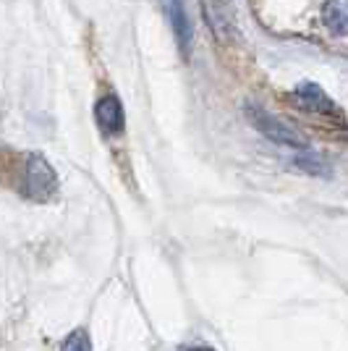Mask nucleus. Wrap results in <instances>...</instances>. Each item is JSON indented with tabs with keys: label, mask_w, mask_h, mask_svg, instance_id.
<instances>
[{
	"label": "nucleus",
	"mask_w": 348,
	"mask_h": 351,
	"mask_svg": "<svg viewBox=\"0 0 348 351\" xmlns=\"http://www.w3.org/2000/svg\"><path fill=\"white\" fill-rule=\"evenodd\" d=\"M95 121L105 134H121L123 132V105L116 95H105L95 103Z\"/></svg>",
	"instance_id": "nucleus-6"
},
{
	"label": "nucleus",
	"mask_w": 348,
	"mask_h": 351,
	"mask_svg": "<svg viewBox=\"0 0 348 351\" xmlns=\"http://www.w3.org/2000/svg\"><path fill=\"white\" fill-rule=\"evenodd\" d=\"M162 11L171 21V29L178 43V50L184 53V58L191 56V40H194V29H191L189 14L184 8V0H162Z\"/></svg>",
	"instance_id": "nucleus-4"
},
{
	"label": "nucleus",
	"mask_w": 348,
	"mask_h": 351,
	"mask_svg": "<svg viewBox=\"0 0 348 351\" xmlns=\"http://www.w3.org/2000/svg\"><path fill=\"white\" fill-rule=\"evenodd\" d=\"M293 103L299 105V108H304V110H309V113H319V116H333L335 110H338L333 97L319 84H314V82H301L296 87V92H293Z\"/></svg>",
	"instance_id": "nucleus-5"
},
{
	"label": "nucleus",
	"mask_w": 348,
	"mask_h": 351,
	"mask_svg": "<svg viewBox=\"0 0 348 351\" xmlns=\"http://www.w3.org/2000/svg\"><path fill=\"white\" fill-rule=\"evenodd\" d=\"M60 351H92V341H89L87 330H73L66 336V341L60 343Z\"/></svg>",
	"instance_id": "nucleus-8"
},
{
	"label": "nucleus",
	"mask_w": 348,
	"mask_h": 351,
	"mask_svg": "<svg viewBox=\"0 0 348 351\" xmlns=\"http://www.w3.org/2000/svg\"><path fill=\"white\" fill-rule=\"evenodd\" d=\"M184 351H212L210 346H189V349H184Z\"/></svg>",
	"instance_id": "nucleus-9"
},
{
	"label": "nucleus",
	"mask_w": 348,
	"mask_h": 351,
	"mask_svg": "<svg viewBox=\"0 0 348 351\" xmlns=\"http://www.w3.org/2000/svg\"><path fill=\"white\" fill-rule=\"evenodd\" d=\"M21 194L32 202H53L58 197V173L42 155H24L21 165Z\"/></svg>",
	"instance_id": "nucleus-1"
},
{
	"label": "nucleus",
	"mask_w": 348,
	"mask_h": 351,
	"mask_svg": "<svg viewBox=\"0 0 348 351\" xmlns=\"http://www.w3.org/2000/svg\"><path fill=\"white\" fill-rule=\"evenodd\" d=\"M244 113H247L249 123L262 134V136H267L270 142H275L280 147H290V149H309V139H306V134H301L296 126H290L286 123L283 118L273 116L270 110H264L260 105L249 103L244 108Z\"/></svg>",
	"instance_id": "nucleus-2"
},
{
	"label": "nucleus",
	"mask_w": 348,
	"mask_h": 351,
	"mask_svg": "<svg viewBox=\"0 0 348 351\" xmlns=\"http://www.w3.org/2000/svg\"><path fill=\"white\" fill-rule=\"evenodd\" d=\"M199 5H202L207 27H210V32L215 34V40L220 45H228L238 37V32H236V16H233L228 0H199Z\"/></svg>",
	"instance_id": "nucleus-3"
},
{
	"label": "nucleus",
	"mask_w": 348,
	"mask_h": 351,
	"mask_svg": "<svg viewBox=\"0 0 348 351\" xmlns=\"http://www.w3.org/2000/svg\"><path fill=\"white\" fill-rule=\"evenodd\" d=\"M322 16H325V24L330 27V32H335L338 37L346 34V0H327Z\"/></svg>",
	"instance_id": "nucleus-7"
}]
</instances>
